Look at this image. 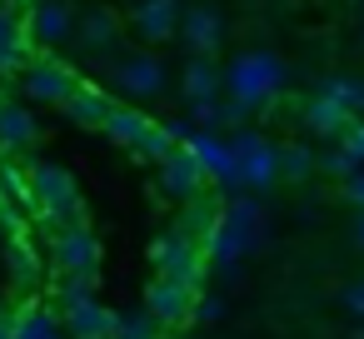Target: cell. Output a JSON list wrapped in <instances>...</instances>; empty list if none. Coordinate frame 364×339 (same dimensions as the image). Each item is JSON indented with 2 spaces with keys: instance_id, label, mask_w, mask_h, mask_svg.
Wrapping results in <instances>:
<instances>
[{
  "instance_id": "1",
  "label": "cell",
  "mask_w": 364,
  "mask_h": 339,
  "mask_svg": "<svg viewBox=\"0 0 364 339\" xmlns=\"http://www.w3.org/2000/svg\"><path fill=\"white\" fill-rule=\"evenodd\" d=\"M284 85V60L269 55V50H240L225 70V90L230 100H245L250 110H259L274 90Z\"/></svg>"
},
{
  "instance_id": "2",
  "label": "cell",
  "mask_w": 364,
  "mask_h": 339,
  "mask_svg": "<svg viewBox=\"0 0 364 339\" xmlns=\"http://www.w3.org/2000/svg\"><path fill=\"white\" fill-rule=\"evenodd\" d=\"M31 200L46 210V220H70V215L80 210L75 180H70L65 170H55V165H36V170H31Z\"/></svg>"
},
{
  "instance_id": "3",
  "label": "cell",
  "mask_w": 364,
  "mask_h": 339,
  "mask_svg": "<svg viewBox=\"0 0 364 339\" xmlns=\"http://www.w3.org/2000/svg\"><path fill=\"white\" fill-rule=\"evenodd\" d=\"M230 150H235L240 185H255V190H264V185L279 175V150H274V145H264L259 135L240 130V135H230Z\"/></svg>"
},
{
  "instance_id": "4",
  "label": "cell",
  "mask_w": 364,
  "mask_h": 339,
  "mask_svg": "<svg viewBox=\"0 0 364 339\" xmlns=\"http://www.w3.org/2000/svg\"><path fill=\"white\" fill-rule=\"evenodd\" d=\"M75 90H80V80H75L70 65H60V60H31V65H26V95H31V100L65 105Z\"/></svg>"
},
{
  "instance_id": "5",
  "label": "cell",
  "mask_w": 364,
  "mask_h": 339,
  "mask_svg": "<svg viewBox=\"0 0 364 339\" xmlns=\"http://www.w3.org/2000/svg\"><path fill=\"white\" fill-rule=\"evenodd\" d=\"M110 80H115L125 95L150 100V95H160V90H165V60H155V55H125V60H115Z\"/></svg>"
},
{
  "instance_id": "6",
  "label": "cell",
  "mask_w": 364,
  "mask_h": 339,
  "mask_svg": "<svg viewBox=\"0 0 364 339\" xmlns=\"http://www.w3.org/2000/svg\"><path fill=\"white\" fill-rule=\"evenodd\" d=\"M50 254H55V264H60L70 279H90V274H95V240L85 235V225H65V230H55Z\"/></svg>"
},
{
  "instance_id": "7",
  "label": "cell",
  "mask_w": 364,
  "mask_h": 339,
  "mask_svg": "<svg viewBox=\"0 0 364 339\" xmlns=\"http://www.w3.org/2000/svg\"><path fill=\"white\" fill-rule=\"evenodd\" d=\"M155 264L165 269V279H180V284H190V289H195L200 264H205V249H200L190 235H170V240H160V244H155Z\"/></svg>"
},
{
  "instance_id": "8",
  "label": "cell",
  "mask_w": 364,
  "mask_h": 339,
  "mask_svg": "<svg viewBox=\"0 0 364 339\" xmlns=\"http://www.w3.org/2000/svg\"><path fill=\"white\" fill-rule=\"evenodd\" d=\"M200 185H205V170H200V160H195L185 145L160 160V190H165L170 200H195Z\"/></svg>"
},
{
  "instance_id": "9",
  "label": "cell",
  "mask_w": 364,
  "mask_h": 339,
  "mask_svg": "<svg viewBox=\"0 0 364 339\" xmlns=\"http://www.w3.org/2000/svg\"><path fill=\"white\" fill-rule=\"evenodd\" d=\"M180 41L190 45V55H215L220 41H225V21H220V11H210V6L185 11V16H180Z\"/></svg>"
},
{
  "instance_id": "10",
  "label": "cell",
  "mask_w": 364,
  "mask_h": 339,
  "mask_svg": "<svg viewBox=\"0 0 364 339\" xmlns=\"http://www.w3.org/2000/svg\"><path fill=\"white\" fill-rule=\"evenodd\" d=\"M70 31L75 26H70V11L60 6V0H36L31 16H26V41L31 45H60Z\"/></svg>"
},
{
  "instance_id": "11",
  "label": "cell",
  "mask_w": 364,
  "mask_h": 339,
  "mask_svg": "<svg viewBox=\"0 0 364 339\" xmlns=\"http://www.w3.org/2000/svg\"><path fill=\"white\" fill-rule=\"evenodd\" d=\"M180 6L175 0H140L135 6V31H140V41H170V36H180Z\"/></svg>"
},
{
  "instance_id": "12",
  "label": "cell",
  "mask_w": 364,
  "mask_h": 339,
  "mask_svg": "<svg viewBox=\"0 0 364 339\" xmlns=\"http://www.w3.org/2000/svg\"><path fill=\"white\" fill-rule=\"evenodd\" d=\"M185 314H195V304H190V284H180V279H155L150 284V319L160 324H180Z\"/></svg>"
},
{
  "instance_id": "13",
  "label": "cell",
  "mask_w": 364,
  "mask_h": 339,
  "mask_svg": "<svg viewBox=\"0 0 364 339\" xmlns=\"http://www.w3.org/2000/svg\"><path fill=\"white\" fill-rule=\"evenodd\" d=\"M36 140V115L16 100H0V150H26Z\"/></svg>"
},
{
  "instance_id": "14",
  "label": "cell",
  "mask_w": 364,
  "mask_h": 339,
  "mask_svg": "<svg viewBox=\"0 0 364 339\" xmlns=\"http://www.w3.org/2000/svg\"><path fill=\"white\" fill-rule=\"evenodd\" d=\"M225 90V70L215 65V55H190L185 65V95L190 100H215Z\"/></svg>"
},
{
  "instance_id": "15",
  "label": "cell",
  "mask_w": 364,
  "mask_h": 339,
  "mask_svg": "<svg viewBox=\"0 0 364 339\" xmlns=\"http://www.w3.org/2000/svg\"><path fill=\"white\" fill-rule=\"evenodd\" d=\"M65 314H70V334L75 339H110V329H115V314L100 309L95 299H85V304H75Z\"/></svg>"
},
{
  "instance_id": "16",
  "label": "cell",
  "mask_w": 364,
  "mask_h": 339,
  "mask_svg": "<svg viewBox=\"0 0 364 339\" xmlns=\"http://www.w3.org/2000/svg\"><path fill=\"white\" fill-rule=\"evenodd\" d=\"M304 125H309L314 135H344L349 110H344L339 100H329V95H314V100L304 105Z\"/></svg>"
},
{
  "instance_id": "17",
  "label": "cell",
  "mask_w": 364,
  "mask_h": 339,
  "mask_svg": "<svg viewBox=\"0 0 364 339\" xmlns=\"http://www.w3.org/2000/svg\"><path fill=\"white\" fill-rule=\"evenodd\" d=\"M75 125H105V115H110V100L100 95V90H90V85H80L65 105H60Z\"/></svg>"
},
{
  "instance_id": "18",
  "label": "cell",
  "mask_w": 364,
  "mask_h": 339,
  "mask_svg": "<svg viewBox=\"0 0 364 339\" xmlns=\"http://www.w3.org/2000/svg\"><path fill=\"white\" fill-rule=\"evenodd\" d=\"M110 140H120V145H140L145 140V130H150V120L140 115V110H125V105H110V115H105V125H100Z\"/></svg>"
},
{
  "instance_id": "19",
  "label": "cell",
  "mask_w": 364,
  "mask_h": 339,
  "mask_svg": "<svg viewBox=\"0 0 364 339\" xmlns=\"http://www.w3.org/2000/svg\"><path fill=\"white\" fill-rule=\"evenodd\" d=\"M115 31H120V26H115V16H110V11H90V16L80 21V31H75V36H80V45L105 50V45H115Z\"/></svg>"
},
{
  "instance_id": "20",
  "label": "cell",
  "mask_w": 364,
  "mask_h": 339,
  "mask_svg": "<svg viewBox=\"0 0 364 339\" xmlns=\"http://www.w3.org/2000/svg\"><path fill=\"white\" fill-rule=\"evenodd\" d=\"M180 135H185L180 125H150V130H145V140H140L135 150H140V155H150V160H165V155H175V150H180Z\"/></svg>"
},
{
  "instance_id": "21",
  "label": "cell",
  "mask_w": 364,
  "mask_h": 339,
  "mask_svg": "<svg viewBox=\"0 0 364 339\" xmlns=\"http://www.w3.org/2000/svg\"><path fill=\"white\" fill-rule=\"evenodd\" d=\"M16 339H60V334L46 309H26V314H16Z\"/></svg>"
},
{
  "instance_id": "22",
  "label": "cell",
  "mask_w": 364,
  "mask_h": 339,
  "mask_svg": "<svg viewBox=\"0 0 364 339\" xmlns=\"http://www.w3.org/2000/svg\"><path fill=\"white\" fill-rule=\"evenodd\" d=\"M319 95L339 100L344 110H359V95H364V85H359V80H324V85H319Z\"/></svg>"
},
{
  "instance_id": "23",
  "label": "cell",
  "mask_w": 364,
  "mask_h": 339,
  "mask_svg": "<svg viewBox=\"0 0 364 339\" xmlns=\"http://www.w3.org/2000/svg\"><path fill=\"white\" fill-rule=\"evenodd\" d=\"M155 334V319L150 314H130V319H115L110 339H150Z\"/></svg>"
},
{
  "instance_id": "24",
  "label": "cell",
  "mask_w": 364,
  "mask_h": 339,
  "mask_svg": "<svg viewBox=\"0 0 364 339\" xmlns=\"http://www.w3.org/2000/svg\"><path fill=\"white\" fill-rule=\"evenodd\" d=\"M21 41H26V21H16L11 6H0V50H6V45H21Z\"/></svg>"
},
{
  "instance_id": "25",
  "label": "cell",
  "mask_w": 364,
  "mask_h": 339,
  "mask_svg": "<svg viewBox=\"0 0 364 339\" xmlns=\"http://www.w3.org/2000/svg\"><path fill=\"white\" fill-rule=\"evenodd\" d=\"M11 269H16V279H21V284H36V254H31L26 244H16V249H11Z\"/></svg>"
},
{
  "instance_id": "26",
  "label": "cell",
  "mask_w": 364,
  "mask_h": 339,
  "mask_svg": "<svg viewBox=\"0 0 364 339\" xmlns=\"http://www.w3.org/2000/svg\"><path fill=\"white\" fill-rule=\"evenodd\" d=\"M279 170H284V175H304V170H309V150H299V145L279 150Z\"/></svg>"
},
{
  "instance_id": "27",
  "label": "cell",
  "mask_w": 364,
  "mask_h": 339,
  "mask_svg": "<svg viewBox=\"0 0 364 339\" xmlns=\"http://www.w3.org/2000/svg\"><path fill=\"white\" fill-rule=\"evenodd\" d=\"M344 150H349L354 160H364V120H349V125H344Z\"/></svg>"
},
{
  "instance_id": "28",
  "label": "cell",
  "mask_w": 364,
  "mask_h": 339,
  "mask_svg": "<svg viewBox=\"0 0 364 339\" xmlns=\"http://www.w3.org/2000/svg\"><path fill=\"white\" fill-rule=\"evenodd\" d=\"M344 309H349V314H364V279L344 284Z\"/></svg>"
},
{
  "instance_id": "29",
  "label": "cell",
  "mask_w": 364,
  "mask_h": 339,
  "mask_svg": "<svg viewBox=\"0 0 364 339\" xmlns=\"http://www.w3.org/2000/svg\"><path fill=\"white\" fill-rule=\"evenodd\" d=\"M344 190H349V200H359V205H364V175H349V185H344Z\"/></svg>"
},
{
  "instance_id": "30",
  "label": "cell",
  "mask_w": 364,
  "mask_h": 339,
  "mask_svg": "<svg viewBox=\"0 0 364 339\" xmlns=\"http://www.w3.org/2000/svg\"><path fill=\"white\" fill-rule=\"evenodd\" d=\"M359 240H364V215H359Z\"/></svg>"
},
{
  "instance_id": "31",
  "label": "cell",
  "mask_w": 364,
  "mask_h": 339,
  "mask_svg": "<svg viewBox=\"0 0 364 339\" xmlns=\"http://www.w3.org/2000/svg\"><path fill=\"white\" fill-rule=\"evenodd\" d=\"M0 210H6V190H0Z\"/></svg>"
},
{
  "instance_id": "32",
  "label": "cell",
  "mask_w": 364,
  "mask_h": 339,
  "mask_svg": "<svg viewBox=\"0 0 364 339\" xmlns=\"http://www.w3.org/2000/svg\"><path fill=\"white\" fill-rule=\"evenodd\" d=\"M0 6H16V0H0Z\"/></svg>"
},
{
  "instance_id": "33",
  "label": "cell",
  "mask_w": 364,
  "mask_h": 339,
  "mask_svg": "<svg viewBox=\"0 0 364 339\" xmlns=\"http://www.w3.org/2000/svg\"><path fill=\"white\" fill-rule=\"evenodd\" d=\"M359 110H364V95H359Z\"/></svg>"
},
{
  "instance_id": "34",
  "label": "cell",
  "mask_w": 364,
  "mask_h": 339,
  "mask_svg": "<svg viewBox=\"0 0 364 339\" xmlns=\"http://www.w3.org/2000/svg\"><path fill=\"white\" fill-rule=\"evenodd\" d=\"M0 155H6V150H0Z\"/></svg>"
},
{
  "instance_id": "35",
  "label": "cell",
  "mask_w": 364,
  "mask_h": 339,
  "mask_svg": "<svg viewBox=\"0 0 364 339\" xmlns=\"http://www.w3.org/2000/svg\"><path fill=\"white\" fill-rule=\"evenodd\" d=\"M359 339H364V334H359Z\"/></svg>"
}]
</instances>
